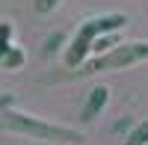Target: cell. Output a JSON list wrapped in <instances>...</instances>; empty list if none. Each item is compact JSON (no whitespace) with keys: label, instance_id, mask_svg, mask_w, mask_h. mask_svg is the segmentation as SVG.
Segmentation results:
<instances>
[{"label":"cell","instance_id":"8992f818","mask_svg":"<svg viewBox=\"0 0 148 145\" xmlns=\"http://www.w3.org/2000/svg\"><path fill=\"white\" fill-rule=\"evenodd\" d=\"M125 145H148V118L133 124V130L125 136Z\"/></svg>","mask_w":148,"mask_h":145},{"label":"cell","instance_id":"52a82bcc","mask_svg":"<svg viewBox=\"0 0 148 145\" xmlns=\"http://www.w3.org/2000/svg\"><path fill=\"white\" fill-rule=\"evenodd\" d=\"M62 42H65V33H53L51 39H45V44H42V53H45V56L56 53L59 47H62Z\"/></svg>","mask_w":148,"mask_h":145},{"label":"cell","instance_id":"7a4b0ae2","mask_svg":"<svg viewBox=\"0 0 148 145\" xmlns=\"http://www.w3.org/2000/svg\"><path fill=\"white\" fill-rule=\"evenodd\" d=\"M3 130L24 133L30 139H47V142H77V139H83L80 130L51 124V122H39L33 116H21V113H12V110H3Z\"/></svg>","mask_w":148,"mask_h":145},{"label":"cell","instance_id":"ba28073f","mask_svg":"<svg viewBox=\"0 0 148 145\" xmlns=\"http://www.w3.org/2000/svg\"><path fill=\"white\" fill-rule=\"evenodd\" d=\"M110 47H116V39H113V36H98V39H95V44H92V51L95 53H107L110 51Z\"/></svg>","mask_w":148,"mask_h":145},{"label":"cell","instance_id":"30bf717a","mask_svg":"<svg viewBox=\"0 0 148 145\" xmlns=\"http://www.w3.org/2000/svg\"><path fill=\"white\" fill-rule=\"evenodd\" d=\"M113 130H116V133H125V136H127L133 127H130V122H127V118H119V122L113 124Z\"/></svg>","mask_w":148,"mask_h":145},{"label":"cell","instance_id":"3957f363","mask_svg":"<svg viewBox=\"0 0 148 145\" xmlns=\"http://www.w3.org/2000/svg\"><path fill=\"white\" fill-rule=\"evenodd\" d=\"M139 59H148V42H125L110 47L107 53H98L95 59L86 62V71H113V68H127Z\"/></svg>","mask_w":148,"mask_h":145},{"label":"cell","instance_id":"6da1fadb","mask_svg":"<svg viewBox=\"0 0 148 145\" xmlns=\"http://www.w3.org/2000/svg\"><path fill=\"white\" fill-rule=\"evenodd\" d=\"M125 24H127V15H121V12H119V15H104V18H92V21H86L83 27L77 30V36L71 39L68 51H65V65H68V68L83 65L98 36H104V33H116V30L125 27Z\"/></svg>","mask_w":148,"mask_h":145},{"label":"cell","instance_id":"5b68a950","mask_svg":"<svg viewBox=\"0 0 148 145\" xmlns=\"http://www.w3.org/2000/svg\"><path fill=\"white\" fill-rule=\"evenodd\" d=\"M24 62V51L21 47H15V44H9V47H3V53H0V68H18Z\"/></svg>","mask_w":148,"mask_h":145},{"label":"cell","instance_id":"277c9868","mask_svg":"<svg viewBox=\"0 0 148 145\" xmlns=\"http://www.w3.org/2000/svg\"><path fill=\"white\" fill-rule=\"evenodd\" d=\"M107 101H110V89L107 86H95L89 92V98H86L83 110H80V122H92L95 116H101V110L107 107Z\"/></svg>","mask_w":148,"mask_h":145},{"label":"cell","instance_id":"8fae6325","mask_svg":"<svg viewBox=\"0 0 148 145\" xmlns=\"http://www.w3.org/2000/svg\"><path fill=\"white\" fill-rule=\"evenodd\" d=\"M9 44H12V27L3 24V47H9Z\"/></svg>","mask_w":148,"mask_h":145},{"label":"cell","instance_id":"9c48e42d","mask_svg":"<svg viewBox=\"0 0 148 145\" xmlns=\"http://www.w3.org/2000/svg\"><path fill=\"white\" fill-rule=\"evenodd\" d=\"M59 3H62V0H36V12H42V15L45 12H53Z\"/></svg>","mask_w":148,"mask_h":145}]
</instances>
